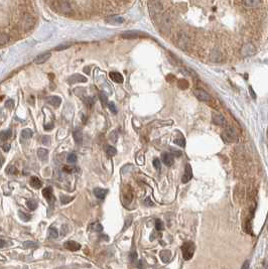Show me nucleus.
Here are the masks:
<instances>
[{"label": "nucleus", "instance_id": "15", "mask_svg": "<svg viewBox=\"0 0 268 269\" xmlns=\"http://www.w3.org/2000/svg\"><path fill=\"white\" fill-rule=\"evenodd\" d=\"M107 194H108V190L106 189H99V187H97V189L94 190V195L98 199L103 200L107 195Z\"/></svg>", "mask_w": 268, "mask_h": 269}, {"label": "nucleus", "instance_id": "33", "mask_svg": "<svg viewBox=\"0 0 268 269\" xmlns=\"http://www.w3.org/2000/svg\"><path fill=\"white\" fill-rule=\"evenodd\" d=\"M48 234H49V237L52 238V239H57V236H59V233H57V229H55V228H49Z\"/></svg>", "mask_w": 268, "mask_h": 269}, {"label": "nucleus", "instance_id": "13", "mask_svg": "<svg viewBox=\"0 0 268 269\" xmlns=\"http://www.w3.org/2000/svg\"><path fill=\"white\" fill-rule=\"evenodd\" d=\"M174 155H171L170 153H163L162 154V161L164 164H166L167 166H171L174 164Z\"/></svg>", "mask_w": 268, "mask_h": 269}, {"label": "nucleus", "instance_id": "1", "mask_svg": "<svg viewBox=\"0 0 268 269\" xmlns=\"http://www.w3.org/2000/svg\"><path fill=\"white\" fill-rule=\"evenodd\" d=\"M195 250H196V246H195L194 242L189 241L183 243L182 246V256L185 260H190L191 259V257L194 256Z\"/></svg>", "mask_w": 268, "mask_h": 269}, {"label": "nucleus", "instance_id": "7", "mask_svg": "<svg viewBox=\"0 0 268 269\" xmlns=\"http://www.w3.org/2000/svg\"><path fill=\"white\" fill-rule=\"evenodd\" d=\"M51 56H52V53H49V52H45V53H40V56H37L36 57V60H34V64H36V65L44 64V63H45V61H47L49 59V57H51Z\"/></svg>", "mask_w": 268, "mask_h": 269}, {"label": "nucleus", "instance_id": "6", "mask_svg": "<svg viewBox=\"0 0 268 269\" xmlns=\"http://www.w3.org/2000/svg\"><path fill=\"white\" fill-rule=\"evenodd\" d=\"M212 120H213V123H215L218 126H222V127H224V126H226V124H227V121H226L225 117L221 114H214L212 117Z\"/></svg>", "mask_w": 268, "mask_h": 269}, {"label": "nucleus", "instance_id": "14", "mask_svg": "<svg viewBox=\"0 0 268 269\" xmlns=\"http://www.w3.org/2000/svg\"><path fill=\"white\" fill-rule=\"evenodd\" d=\"M160 258L163 263H168L171 258V252L170 250H162L160 252Z\"/></svg>", "mask_w": 268, "mask_h": 269}, {"label": "nucleus", "instance_id": "39", "mask_svg": "<svg viewBox=\"0 0 268 269\" xmlns=\"http://www.w3.org/2000/svg\"><path fill=\"white\" fill-rule=\"evenodd\" d=\"M107 105H108L109 110H110L113 114H116V113H117V108H116V105L114 104V102H110V103H108V104H107Z\"/></svg>", "mask_w": 268, "mask_h": 269}, {"label": "nucleus", "instance_id": "25", "mask_svg": "<svg viewBox=\"0 0 268 269\" xmlns=\"http://www.w3.org/2000/svg\"><path fill=\"white\" fill-rule=\"evenodd\" d=\"M8 40H9L8 34L4 32H0V45L5 44L6 43H8Z\"/></svg>", "mask_w": 268, "mask_h": 269}, {"label": "nucleus", "instance_id": "46", "mask_svg": "<svg viewBox=\"0 0 268 269\" xmlns=\"http://www.w3.org/2000/svg\"><path fill=\"white\" fill-rule=\"evenodd\" d=\"M110 139L112 140L113 142H116L117 139H118V133L116 131H113L112 133H111V135H110Z\"/></svg>", "mask_w": 268, "mask_h": 269}, {"label": "nucleus", "instance_id": "22", "mask_svg": "<svg viewBox=\"0 0 268 269\" xmlns=\"http://www.w3.org/2000/svg\"><path fill=\"white\" fill-rule=\"evenodd\" d=\"M174 143L178 145V146L181 147H185L186 146V140L185 138H183V136L182 135V134H178V136L174 139Z\"/></svg>", "mask_w": 268, "mask_h": 269}, {"label": "nucleus", "instance_id": "30", "mask_svg": "<svg viewBox=\"0 0 268 269\" xmlns=\"http://www.w3.org/2000/svg\"><path fill=\"white\" fill-rule=\"evenodd\" d=\"M106 152H107V155L109 157H113L115 154H116V149H115L113 146H107L106 148Z\"/></svg>", "mask_w": 268, "mask_h": 269}, {"label": "nucleus", "instance_id": "40", "mask_svg": "<svg viewBox=\"0 0 268 269\" xmlns=\"http://www.w3.org/2000/svg\"><path fill=\"white\" fill-rule=\"evenodd\" d=\"M67 160H68L69 163H75L77 161V155L75 154V153H71V154L68 156Z\"/></svg>", "mask_w": 268, "mask_h": 269}, {"label": "nucleus", "instance_id": "31", "mask_svg": "<svg viewBox=\"0 0 268 269\" xmlns=\"http://www.w3.org/2000/svg\"><path fill=\"white\" fill-rule=\"evenodd\" d=\"M125 191H127V193H125L124 199H125V201L127 203H130L132 201V199H133V194H132V191L129 190V187H128V190H125Z\"/></svg>", "mask_w": 268, "mask_h": 269}, {"label": "nucleus", "instance_id": "21", "mask_svg": "<svg viewBox=\"0 0 268 269\" xmlns=\"http://www.w3.org/2000/svg\"><path fill=\"white\" fill-rule=\"evenodd\" d=\"M48 151L45 148H38L37 150V156L40 157V160L45 161L48 159Z\"/></svg>", "mask_w": 268, "mask_h": 269}, {"label": "nucleus", "instance_id": "19", "mask_svg": "<svg viewBox=\"0 0 268 269\" xmlns=\"http://www.w3.org/2000/svg\"><path fill=\"white\" fill-rule=\"evenodd\" d=\"M74 139L77 144H82L83 142V133L80 129H77L74 131Z\"/></svg>", "mask_w": 268, "mask_h": 269}, {"label": "nucleus", "instance_id": "52", "mask_svg": "<svg viewBox=\"0 0 268 269\" xmlns=\"http://www.w3.org/2000/svg\"><path fill=\"white\" fill-rule=\"evenodd\" d=\"M5 245H6V241L3 239H0V248L5 247Z\"/></svg>", "mask_w": 268, "mask_h": 269}, {"label": "nucleus", "instance_id": "49", "mask_svg": "<svg viewBox=\"0 0 268 269\" xmlns=\"http://www.w3.org/2000/svg\"><path fill=\"white\" fill-rule=\"evenodd\" d=\"M249 265H250V262H249L248 260L245 261L244 264H243V266H242V268H241V269H249Z\"/></svg>", "mask_w": 268, "mask_h": 269}, {"label": "nucleus", "instance_id": "53", "mask_svg": "<svg viewBox=\"0 0 268 269\" xmlns=\"http://www.w3.org/2000/svg\"><path fill=\"white\" fill-rule=\"evenodd\" d=\"M138 268H139V269H144V263H143V261H142V260H140V261H139V263H138Z\"/></svg>", "mask_w": 268, "mask_h": 269}, {"label": "nucleus", "instance_id": "18", "mask_svg": "<svg viewBox=\"0 0 268 269\" xmlns=\"http://www.w3.org/2000/svg\"><path fill=\"white\" fill-rule=\"evenodd\" d=\"M107 21L110 22V23H116V24H119V23H123L124 22V18L120 16V15H113L111 16L110 18L107 19Z\"/></svg>", "mask_w": 268, "mask_h": 269}, {"label": "nucleus", "instance_id": "12", "mask_svg": "<svg viewBox=\"0 0 268 269\" xmlns=\"http://www.w3.org/2000/svg\"><path fill=\"white\" fill-rule=\"evenodd\" d=\"M48 103L53 107H59L62 103V99L59 96H51V97L48 98Z\"/></svg>", "mask_w": 268, "mask_h": 269}, {"label": "nucleus", "instance_id": "35", "mask_svg": "<svg viewBox=\"0 0 268 269\" xmlns=\"http://www.w3.org/2000/svg\"><path fill=\"white\" fill-rule=\"evenodd\" d=\"M36 243L32 241H25L23 242V247L24 248H36Z\"/></svg>", "mask_w": 268, "mask_h": 269}, {"label": "nucleus", "instance_id": "20", "mask_svg": "<svg viewBox=\"0 0 268 269\" xmlns=\"http://www.w3.org/2000/svg\"><path fill=\"white\" fill-rule=\"evenodd\" d=\"M30 186H31L33 189H40L41 186H43V183H41L40 179L36 178V176H32L31 179H30Z\"/></svg>", "mask_w": 268, "mask_h": 269}, {"label": "nucleus", "instance_id": "48", "mask_svg": "<svg viewBox=\"0 0 268 269\" xmlns=\"http://www.w3.org/2000/svg\"><path fill=\"white\" fill-rule=\"evenodd\" d=\"M49 142H51V138H49V136H44L43 137V143L44 145H48Z\"/></svg>", "mask_w": 268, "mask_h": 269}, {"label": "nucleus", "instance_id": "10", "mask_svg": "<svg viewBox=\"0 0 268 269\" xmlns=\"http://www.w3.org/2000/svg\"><path fill=\"white\" fill-rule=\"evenodd\" d=\"M43 195L48 200V203H53L55 201V198H53V193H52V189L51 187H48L44 189L43 191Z\"/></svg>", "mask_w": 268, "mask_h": 269}, {"label": "nucleus", "instance_id": "9", "mask_svg": "<svg viewBox=\"0 0 268 269\" xmlns=\"http://www.w3.org/2000/svg\"><path fill=\"white\" fill-rule=\"evenodd\" d=\"M109 77H110V79L113 81V82L117 83V84H122L124 82L123 76H122L120 73H118V72H111L109 74Z\"/></svg>", "mask_w": 268, "mask_h": 269}, {"label": "nucleus", "instance_id": "38", "mask_svg": "<svg viewBox=\"0 0 268 269\" xmlns=\"http://www.w3.org/2000/svg\"><path fill=\"white\" fill-rule=\"evenodd\" d=\"M155 228H156V230H158V231H161V230H163V228H164V225H163V223H162V221H160V220H156L155 221Z\"/></svg>", "mask_w": 268, "mask_h": 269}, {"label": "nucleus", "instance_id": "27", "mask_svg": "<svg viewBox=\"0 0 268 269\" xmlns=\"http://www.w3.org/2000/svg\"><path fill=\"white\" fill-rule=\"evenodd\" d=\"M26 206H27V208H28L29 210L33 211V210H36V209L37 204H36V201H34V200H28V201L26 202Z\"/></svg>", "mask_w": 268, "mask_h": 269}, {"label": "nucleus", "instance_id": "50", "mask_svg": "<svg viewBox=\"0 0 268 269\" xmlns=\"http://www.w3.org/2000/svg\"><path fill=\"white\" fill-rule=\"evenodd\" d=\"M3 150L5 152H8L10 150V144H4L3 145Z\"/></svg>", "mask_w": 268, "mask_h": 269}, {"label": "nucleus", "instance_id": "29", "mask_svg": "<svg viewBox=\"0 0 268 269\" xmlns=\"http://www.w3.org/2000/svg\"><path fill=\"white\" fill-rule=\"evenodd\" d=\"M99 98H100L101 103H102L103 106H106L107 104H108V97H107V95L105 93L101 92V93L99 94Z\"/></svg>", "mask_w": 268, "mask_h": 269}, {"label": "nucleus", "instance_id": "23", "mask_svg": "<svg viewBox=\"0 0 268 269\" xmlns=\"http://www.w3.org/2000/svg\"><path fill=\"white\" fill-rule=\"evenodd\" d=\"M18 217L21 221H24V222H28L30 221V219H31V216H30L29 214L22 212V211H18Z\"/></svg>", "mask_w": 268, "mask_h": 269}, {"label": "nucleus", "instance_id": "44", "mask_svg": "<svg viewBox=\"0 0 268 269\" xmlns=\"http://www.w3.org/2000/svg\"><path fill=\"white\" fill-rule=\"evenodd\" d=\"M5 106H6V108H8V109H12V108H13V106H14V101H13V100H11V99L7 100L6 103H5Z\"/></svg>", "mask_w": 268, "mask_h": 269}, {"label": "nucleus", "instance_id": "5", "mask_svg": "<svg viewBox=\"0 0 268 269\" xmlns=\"http://www.w3.org/2000/svg\"><path fill=\"white\" fill-rule=\"evenodd\" d=\"M88 81V79L86 77H84L80 74H75V75H72L70 78L68 79V83L70 85H73V84H76V83H86Z\"/></svg>", "mask_w": 268, "mask_h": 269}, {"label": "nucleus", "instance_id": "2", "mask_svg": "<svg viewBox=\"0 0 268 269\" xmlns=\"http://www.w3.org/2000/svg\"><path fill=\"white\" fill-rule=\"evenodd\" d=\"M222 138L225 142H235L238 139V135H237V131L235 128H227L225 131L222 133Z\"/></svg>", "mask_w": 268, "mask_h": 269}, {"label": "nucleus", "instance_id": "41", "mask_svg": "<svg viewBox=\"0 0 268 269\" xmlns=\"http://www.w3.org/2000/svg\"><path fill=\"white\" fill-rule=\"evenodd\" d=\"M92 228H93L94 231H97V232H100L103 230V227L100 223H95V224L92 225Z\"/></svg>", "mask_w": 268, "mask_h": 269}, {"label": "nucleus", "instance_id": "43", "mask_svg": "<svg viewBox=\"0 0 268 269\" xmlns=\"http://www.w3.org/2000/svg\"><path fill=\"white\" fill-rule=\"evenodd\" d=\"M84 102L86 103V104L88 105V106H93L94 105V100L92 99L91 97H86L85 99H84Z\"/></svg>", "mask_w": 268, "mask_h": 269}, {"label": "nucleus", "instance_id": "8", "mask_svg": "<svg viewBox=\"0 0 268 269\" xmlns=\"http://www.w3.org/2000/svg\"><path fill=\"white\" fill-rule=\"evenodd\" d=\"M191 178H193V171H191V166L187 163L186 165V168H185V174H183L182 175V183H186L187 182H190V180L191 179Z\"/></svg>", "mask_w": 268, "mask_h": 269}, {"label": "nucleus", "instance_id": "26", "mask_svg": "<svg viewBox=\"0 0 268 269\" xmlns=\"http://www.w3.org/2000/svg\"><path fill=\"white\" fill-rule=\"evenodd\" d=\"M11 136V130L8 129V130H5V131H2L0 132V139L1 140H7L8 138Z\"/></svg>", "mask_w": 268, "mask_h": 269}, {"label": "nucleus", "instance_id": "54", "mask_svg": "<svg viewBox=\"0 0 268 269\" xmlns=\"http://www.w3.org/2000/svg\"><path fill=\"white\" fill-rule=\"evenodd\" d=\"M3 162H4V158H3V156H2L1 154H0V170H1Z\"/></svg>", "mask_w": 268, "mask_h": 269}, {"label": "nucleus", "instance_id": "4", "mask_svg": "<svg viewBox=\"0 0 268 269\" xmlns=\"http://www.w3.org/2000/svg\"><path fill=\"white\" fill-rule=\"evenodd\" d=\"M194 95L200 100V101H204V102H209L211 100V96L207 93L206 91L201 90V89H196L194 91Z\"/></svg>", "mask_w": 268, "mask_h": 269}, {"label": "nucleus", "instance_id": "55", "mask_svg": "<svg viewBox=\"0 0 268 269\" xmlns=\"http://www.w3.org/2000/svg\"><path fill=\"white\" fill-rule=\"evenodd\" d=\"M52 127H53V125H52V124H49V125H44V129H45V130H51Z\"/></svg>", "mask_w": 268, "mask_h": 269}, {"label": "nucleus", "instance_id": "24", "mask_svg": "<svg viewBox=\"0 0 268 269\" xmlns=\"http://www.w3.org/2000/svg\"><path fill=\"white\" fill-rule=\"evenodd\" d=\"M32 135H33V132L28 128L23 129L21 131V137L23 138V139H29V138L32 137Z\"/></svg>", "mask_w": 268, "mask_h": 269}, {"label": "nucleus", "instance_id": "56", "mask_svg": "<svg viewBox=\"0 0 268 269\" xmlns=\"http://www.w3.org/2000/svg\"><path fill=\"white\" fill-rule=\"evenodd\" d=\"M0 230H1V229H0Z\"/></svg>", "mask_w": 268, "mask_h": 269}, {"label": "nucleus", "instance_id": "3", "mask_svg": "<svg viewBox=\"0 0 268 269\" xmlns=\"http://www.w3.org/2000/svg\"><path fill=\"white\" fill-rule=\"evenodd\" d=\"M241 56L244 57H252L253 55L256 53V48L253 44H245L242 45L241 48V51H240Z\"/></svg>", "mask_w": 268, "mask_h": 269}, {"label": "nucleus", "instance_id": "37", "mask_svg": "<svg viewBox=\"0 0 268 269\" xmlns=\"http://www.w3.org/2000/svg\"><path fill=\"white\" fill-rule=\"evenodd\" d=\"M61 8H62V10L64 11V12H66V13L71 12L70 6H69V4H68V3H66V2H63L62 4H61Z\"/></svg>", "mask_w": 268, "mask_h": 269}, {"label": "nucleus", "instance_id": "36", "mask_svg": "<svg viewBox=\"0 0 268 269\" xmlns=\"http://www.w3.org/2000/svg\"><path fill=\"white\" fill-rule=\"evenodd\" d=\"M178 87L181 88V89H182V90H186V89L189 88V83H187L186 80H179Z\"/></svg>", "mask_w": 268, "mask_h": 269}, {"label": "nucleus", "instance_id": "11", "mask_svg": "<svg viewBox=\"0 0 268 269\" xmlns=\"http://www.w3.org/2000/svg\"><path fill=\"white\" fill-rule=\"evenodd\" d=\"M65 247L71 251H78L80 250V248H81V245L75 241H68L65 243Z\"/></svg>", "mask_w": 268, "mask_h": 269}, {"label": "nucleus", "instance_id": "34", "mask_svg": "<svg viewBox=\"0 0 268 269\" xmlns=\"http://www.w3.org/2000/svg\"><path fill=\"white\" fill-rule=\"evenodd\" d=\"M72 45V44L70 43H65V44H62L60 45H57V47L56 48V51H64V49L66 48H69Z\"/></svg>", "mask_w": 268, "mask_h": 269}, {"label": "nucleus", "instance_id": "45", "mask_svg": "<svg viewBox=\"0 0 268 269\" xmlns=\"http://www.w3.org/2000/svg\"><path fill=\"white\" fill-rule=\"evenodd\" d=\"M129 258H130V260H131V262H135L136 259H137V253L135 251L131 252L129 255Z\"/></svg>", "mask_w": 268, "mask_h": 269}, {"label": "nucleus", "instance_id": "17", "mask_svg": "<svg viewBox=\"0 0 268 269\" xmlns=\"http://www.w3.org/2000/svg\"><path fill=\"white\" fill-rule=\"evenodd\" d=\"M140 32H126L122 34V37L126 38V40H133V38H137L140 36Z\"/></svg>", "mask_w": 268, "mask_h": 269}, {"label": "nucleus", "instance_id": "16", "mask_svg": "<svg viewBox=\"0 0 268 269\" xmlns=\"http://www.w3.org/2000/svg\"><path fill=\"white\" fill-rule=\"evenodd\" d=\"M244 4L247 7H250V8H254V7H257L262 3V0H243Z\"/></svg>", "mask_w": 268, "mask_h": 269}, {"label": "nucleus", "instance_id": "28", "mask_svg": "<svg viewBox=\"0 0 268 269\" xmlns=\"http://www.w3.org/2000/svg\"><path fill=\"white\" fill-rule=\"evenodd\" d=\"M6 174H15L17 172V168L14 166L13 164H10L6 167Z\"/></svg>", "mask_w": 268, "mask_h": 269}, {"label": "nucleus", "instance_id": "32", "mask_svg": "<svg viewBox=\"0 0 268 269\" xmlns=\"http://www.w3.org/2000/svg\"><path fill=\"white\" fill-rule=\"evenodd\" d=\"M73 200H74V198H73V197H68V195H61V203H62L63 205H67L68 203L72 202Z\"/></svg>", "mask_w": 268, "mask_h": 269}, {"label": "nucleus", "instance_id": "51", "mask_svg": "<svg viewBox=\"0 0 268 269\" xmlns=\"http://www.w3.org/2000/svg\"><path fill=\"white\" fill-rule=\"evenodd\" d=\"M145 205H146V206H150V207H152V206H153V203L150 201V199H149V198H147L146 200H145Z\"/></svg>", "mask_w": 268, "mask_h": 269}, {"label": "nucleus", "instance_id": "47", "mask_svg": "<svg viewBox=\"0 0 268 269\" xmlns=\"http://www.w3.org/2000/svg\"><path fill=\"white\" fill-rule=\"evenodd\" d=\"M132 223V218L131 217H127V219H126L125 221V226H124V229L123 230H126L128 228V227L130 226V224Z\"/></svg>", "mask_w": 268, "mask_h": 269}, {"label": "nucleus", "instance_id": "42", "mask_svg": "<svg viewBox=\"0 0 268 269\" xmlns=\"http://www.w3.org/2000/svg\"><path fill=\"white\" fill-rule=\"evenodd\" d=\"M153 166H154L157 170H159L160 168H161V164H160V160H159L158 158L153 159Z\"/></svg>", "mask_w": 268, "mask_h": 269}]
</instances>
